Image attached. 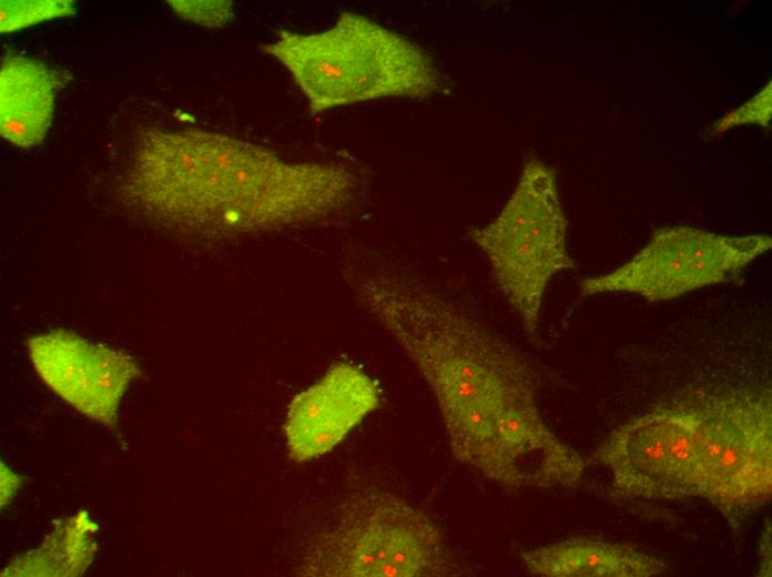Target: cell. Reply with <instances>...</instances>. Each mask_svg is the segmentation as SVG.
<instances>
[{
	"mask_svg": "<svg viewBox=\"0 0 772 577\" xmlns=\"http://www.w3.org/2000/svg\"><path fill=\"white\" fill-rule=\"evenodd\" d=\"M53 84L48 69L27 57H10L0 71L1 135L20 148L39 144L50 126Z\"/></svg>",
	"mask_w": 772,
	"mask_h": 577,
	"instance_id": "12",
	"label": "cell"
},
{
	"mask_svg": "<svg viewBox=\"0 0 772 577\" xmlns=\"http://www.w3.org/2000/svg\"><path fill=\"white\" fill-rule=\"evenodd\" d=\"M765 234L728 236L688 226L657 232L632 259L580 283L583 296L626 292L664 301L723 282L769 251Z\"/></svg>",
	"mask_w": 772,
	"mask_h": 577,
	"instance_id": "7",
	"label": "cell"
},
{
	"mask_svg": "<svg viewBox=\"0 0 772 577\" xmlns=\"http://www.w3.org/2000/svg\"><path fill=\"white\" fill-rule=\"evenodd\" d=\"M379 405V387L364 370L333 364L287 407L284 433L290 458L304 463L328 453Z\"/></svg>",
	"mask_w": 772,
	"mask_h": 577,
	"instance_id": "10",
	"label": "cell"
},
{
	"mask_svg": "<svg viewBox=\"0 0 772 577\" xmlns=\"http://www.w3.org/2000/svg\"><path fill=\"white\" fill-rule=\"evenodd\" d=\"M532 575L544 577H650L664 561L632 546L595 538H572L521 554Z\"/></svg>",
	"mask_w": 772,
	"mask_h": 577,
	"instance_id": "11",
	"label": "cell"
},
{
	"mask_svg": "<svg viewBox=\"0 0 772 577\" xmlns=\"http://www.w3.org/2000/svg\"><path fill=\"white\" fill-rule=\"evenodd\" d=\"M0 6V30L11 32L57 17L75 12L74 3L67 0L8 1Z\"/></svg>",
	"mask_w": 772,
	"mask_h": 577,
	"instance_id": "14",
	"label": "cell"
},
{
	"mask_svg": "<svg viewBox=\"0 0 772 577\" xmlns=\"http://www.w3.org/2000/svg\"><path fill=\"white\" fill-rule=\"evenodd\" d=\"M27 344L35 372L57 395L89 418L115 426L120 402L139 373L132 357L65 330Z\"/></svg>",
	"mask_w": 772,
	"mask_h": 577,
	"instance_id": "9",
	"label": "cell"
},
{
	"mask_svg": "<svg viewBox=\"0 0 772 577\" xmlns=\"http://www.w3.org/2000/svg\"><path fill=\"white\" fill-rule=\"evenodd\" d=\"M468 236L486 256L499 292L524 328L535 334L549 282L575 267L553 170L527 159L500 212L471 227Z\"/></svg>",
	"mask_w": 772,
	"mask_h": 577,
	"instance_id": "5",
	"label": "cell"
},
{
	"mask_svg": "<svg viewBox=\"0 0 772 577\" xmlns=\"http://www.w3.org/2000/svg\"><path fill=\"white\" fill-rule=\"evenodd\" d=\"M182 18L209 27H223L232 17L230 1H167Z\"/></svg>",
	"mask_w": 772,
	"mask_h": 577,
	"instance_id": "15",
	"label": "cell"
},
{
	"mask_svg": "<svg viewBox=\"0 0 772 577\" xmlns=\"http://www.w3.org/2000/svg\"><path fill=\"white\" fill-rule=\"evenodd\" d=\"M292 74L313 112L386 97L426 98L449 83L433 57L407 38L353 12L327 30L283 31L264 47Z\"/></svg>",
	"mask_w": 772,
	"mask_h": 577,
	"instance_id": "3",
	"label": "cell"
},
{
	"mask_svg": "<svg viewBox=\"0 0 772 577\" xmlns=\"http://www.w3.org/2000/svg\"><path fill=\"white\" fill-rule=\"evenodd\" d=\"M345 277L358 304L427 383L455 457L478 470L499 424L537 404L528 361L418 280L385 271H349Z\"/></svg>",
	"mask_w": 772,
	"mask_h": 577,
	"instance_id": "2",
	"label": "cell"
},
{
	"mask_svg": "<svg viewBox=\"0 0 772 577\" xmlns=\"http://www.w3.org/2000/svg\"><path fill=\"white\" fill-rule=\"evenodd\" d=\"M771 117V82L752 100L729 113L713 125L711 133L719 134L741 123L766 124Z\"/></svg>",
	"mask_w": 772,
	"mask_h": 577,
	"instance_id": "16",
	"label": "cell"
},
{
	"mask_svg": "<svg viewBox=\"0 0 772 577\" xmlns=\"http://www.w3.org/2000/svg\"><path fill=\"white\" fill-rule=\"evenodd\" d=\"M761 567L759 576H771V526L766 523L760 540Z\"/></svg>",
	"mask_w": 772,
	"mask_h": 577,
	"instance_id": "17",
	"label": "cell"
},
{
	"mask_svg": "<svg viewBox=\"0 0 772 577\" xmlns=\"http://www.w3.org/2000/svg\"><path fill=\"white\" fill-rule=\"evenodd\" d=\"M132 174L133 191L158 220L209 240L323 220L348 206L357 190L342 166L290 162L204 132L151 136Z\"/></svg>",
	"mask_w": 772,
	"mask_h": 577,
	"instance_id": "1",
	"label": "cell"
},
{
	"mask_svg": "<svg viewBox=\"0 0 772 577\" xmlns=\"http://www.w3.org/2000/svg\"><path fill=\"white\" fill-rule=\"evenodd\" d=\"M695 429L690 396L629 419L601 443L593 458L611 472L620 497L685 499L691 497Z\"/></svg>",
	"mask_w": 772,
	"mask_h": 577,
	"instance_id": "8",
	"label": "cell"
},
{
	"mask_svg": "<svg viewBox=\"0 0 772 577\" xmlns=\"http://www.w3.org/2000/svg\"><path fill=\"white\" fill-rule=\"evenodd\" d=\"M94 529L93 524L84 515L69 519L67 525L59 527L54 536L48 538L41 548L26 555L17 563L16 567L22 566V568L14 570L11 575H18L21 569L31 565L24 575L42 576L47 565L51 564L47 574L51 576L58 563H61L63 576L80 574L94 553V544L89 535Z\"/></svg>",
	"mask_w": 772,
	"mask_h": 577,
	"instance_id": "13",
	"label": "cell"
},
{
	"mask_svg": "<svg viewBox=\"0 0 772 577\" xmlns=\"http://www.w3.org/2000/svg\"><path fill=\"white\" fill-rule=\"evenodd\" d=\"M690 496L711 503L733 528L772 490L771 398L759 393H695Z\"/></svg>",
	"mask_w": 772,
	"mask_h": 577,
	"instance_id": "6",
	"label": "cell"
},
{
	"mask_svg": "<svg viewBox=\"0 0 772 577\" xmlns=\"http://www.w3.org/2000/svg\"><path fill=\"white\" fill-rule=\"evenodd\" d=\"M301 576L438 577L461 574L435 523L400 496L367 489L349 496L335 522L307 547Z\"/></svg>",
	"mask_w": 772,
	"mask_h": 577,
	"instance_id": "4",
	"label": "cell"
}]
</instances>
